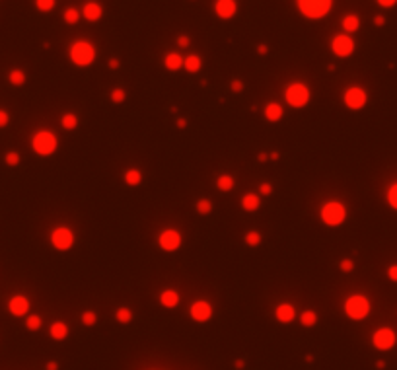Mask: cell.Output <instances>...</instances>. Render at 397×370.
Here are the masks:
<instances>
[{
  "label": "cell",
  "mask_w": 397,
  "mask_h": 370,
  "mask_svg": "<svg viewBox=\"0 0 397 370\" xmlns=\"http://www.w3.org/2000/svg\"><path fill=\"white\" fill-rule=\"evenodd\" d=\"M96 47H94V43H90L86 39H78L74 41L70 49H68V57L70 60L80 68H86L90 65H94V60H96Z\"/></svg>",
  "instance_id": "cell-1"
},
{
  "label": "cell",
  "mask_w": 397,
  "mask_h": 370,
  "mask_svg": "<svg viewBox=\"0 0 397 370\" xmlns=\"http://www.w3.org/2000/svg\"><path fill=\"white\" fill-rule=\"evenodd\" d=\"M31 148L37 156H53L58 148L57 135L49 129H41L31 136Z\"/></svg>",
  "instance_id": "cell-2"
},
{
  "label": "cell",
  "mask_w": 397,
  "mask_h": 370,
  "mask_svg": "<svg viewBox=\"0 0 397 370\" xmlns=\"http://www.w3.org/2000/svg\"><path fill=\"white\" fill-rule=\"evenodd\" d=\"M296 6L302 16L310 19H321L331 12L333 0H296Z\"/></svg>",
  "instance_id": "cell-3"
},
{
  "label": "cell",
  "mask_w": 397,
  "mask_h": 370,
  "mask_svg": "<svg viewBox=\"0 0 397 370\" xmlns=\"http://www.w3.org/2000/svg\"><path fill=\"white\" fill-rule=\"evenodd\" d=\"M284 99H286V104L290 107H294V109H302V107H306L310 104L311 92L304 82H292V84H288L286 90H284Z\"/></svg>",
  "instance_id": "cell-4"
},
{
  "label": "cell",
  "mask_w": 397,
  "mask_h": 370,
  "mask_svg": "<svg viewBox=\"0 0 397 370\" xmlns=\"http://www.w3.org/2000/svg\"><path fill=\"white\" fill-rule=\"evenodd\" d=\"M343 308H345L347 318H350V320H354V321H360L370 314L372 304H370V300L364 296V294H352V296H349V298L345 300V306H343Z\"/></svg>",
  "instance_id": "cell-5"
},
{
  "label": "cell",
  "mask_w": 397,
  "mask_h": 370,
  "mask_svg": "<svg viewBox=\"0 0 397 370\" xmlns=\"http://www.w3.org/2000/svg\"><path fill=\"white\" fill-rule=\"evenodd\" d=\"M320 218L323 224L327 226H341V224L347 220V207L341 203V201H327V203L321 207Z\"/></svg>",
  "instance_id": "cell-6"
},
{
  "label": "cell",
  "mask_w": 397,
  "mask_h": 370,
  "mask_svg": "<svg viewBox=\"0 0 397 370\" xmlns=\"http://www.w3.org/2000/svg\"><path fill=\"white\" fill-rule=\"evenodd\" d=\"M343 101H345V106L352 109V111H360L362 107L368 104V94H366V90L360 86H349L345 90V94H343Z\"/></svg>",
  "instance_id": "cell-7"
},
{
  "label": "cell",
  "mask_w": 397,
  "mask_h": 370,
  "mask_svg": "<svg viewBox=\"0 0 397 370\" xmlns=\"http://www.w3.org/2000/svg\"><path fill=\"white\" fill-rule=\"evenodd\" d=\"M74 232L68 228V226H57L53 232H51V243L53 248L58 252H68L72 245H74Z\"/></svg>",
  "instance_id": "cell-8"
},
{
  "label": "cell",
  "mask_w": 397,
  "mask_h": 370,
  "mask_svg": "<svg viewBox=\"0 0 397 370\" xmlns=\"http://www.w3.org/2000/svg\"><path fill=\"white\" fill-rule=\"evenodd\" d=\"M331 51L339 58H347L354 53V39L349 33H337L331 39Z\"/></svg>",
  "instance_id": "cell-9"
},
{
  "label": "cell",
  "mask_w": 397,
  "mask_h": 370,
  "mask_svg": "<svg viewBox=\"0 0 397 370\" xmlns=\"http://www.w3.org/2000/svg\"><path fill=\"white\" fill-rule=\"evenodd\" d=\"M395 343H397V335L391 327H380V330L374 331V335H372V345H374V349H378V351L393 349Z\"/></svg>",
  "instance_id": "cell-10"
},
{
  "label": "cell",
  "mask_w": 397,
  "mask_h": 370,
  "mask_svg": "<svg viewBox=\"0 0 397 370\" xmlns=\"http://www.w3.org/2000/svg\"><path fill=\"white\" fill-rule=\"evenodd\" d=\"M181 242H183V238H181V234L177 232L175 228H165L158 236V243H160V248L164 252H177Z\"/></svg>",
  "instance_id": "cell-11"
},
{
  "label": "cell",
  "mask_w": 397,
  "mask_h": 370,
  "mask_svg": "<svg viewBox=\"0 0 397 370\" xmlns=\"http://www.w3.org/2000/svg\"><path fill=\"white\" fill-rule=\"evenodd\" d=\"M189 316H191V320L197 321V323L208 321L213 318V306H211V302L195 300L193 304H191V308H189Z\"/></svg>",
  "instance_id": "cell-12"
},
{
  "label": "cell",
  "mask_w": 397,
  "mask_h": 370,
  "mask_svg": "<svg viewBox=\"0 0 397 370\" xmlns=\"http://www.w3.org/2000/svg\"><path fill=\"white\" fill-rule=\"evenodd\" d=\"M29 308H31V302H29L28 296L24 294H14L8 300V312L14 316V318H24L28 316Z\"/></svg>",
  "instance_id": "cell-13"
},
{
  "label": "cell",
  "mask_w": 397,
  "mask_h": 370,
  "mask_svg": "<svg viewBox=\"0 0 397 370\" xmlns=\"http://www.w3.org/2000/svg\"><path fill=\"white\" fill-rule=\"evenodd\" d=\"M214 12L220 19H232L238 14L236 0H214Z\"/></svg>",
  "instance_id": "cell-14"
},
{
  "label": "cell",
  "mask_w": 397,
  "mask_h": 370,
  "mask_svg": "<svg viewBox=\"0 0 397 370\" xmlns=\"http://www.w3.org/2000/svg\"><path fill=\"white\" fill-rule=\"evenodd\" d=\"M82 16L88 19V22H99L101 16H103V6L96 2V0H90L84 4V8H82Z\"/></svg>",
  "instance_id": "cell-15"
},
{
  "label": "cell",
  "mask_w": 397,
  "mask_h": 370,
  "mask_svg": "<svg viewBox=\"0 0 397 370\" xmlns=\"http://www.w3.org/2000/svg\"><path fill=\"white\" fill-rule=\"evenodd\" d=\"M275 318H277V321H281V323H290V321H294V318H296V310H294L292 304L282 302V304H279V306L275 308Z\"/></svg>",
  "instance_id": "cell-16"
},
{
  "label": "cell",
  "mask_w": 397,
  "mask_h": 370,
  "mask_svg": "<svg viewBox=\"0 0 397 370\" xmlns=\"http://www.w3.org/2000/svg\"><path fill=\"white\" fill-rule=\"evenodd\" d=\"M263 113H265V119L269 121V123H279L284 115V109H282L281 104H277V101H269L265 109H263Z\"/></svg>",
  "instance_id": "cell-17"
},
{
  "label": "cell",
  "mask_w": 397,
  "mask_h": 370,
  "mask_svg": "<svg viewBox=\"0 0 397 370\" xmlns=\"http://www.w3.org/2000/svg\"><path fill=\"white\" fill-rule=\"evenodd\" d=\"M160 304L168 308V310H172L175 308L177 304H179V292L174 291V289H165V291L160 292Z\"/></svg>",
  "instance_id": "cell-18"
},
{
  "label": "cell",
  "mask_w": 397,
  "mask_h": 370,
  "mask_svg": "<svg viewBox=\"0 0 397 370\" xmlns=\"http://www.w3.org/2000/svg\"><path fill=\"white\" fill-rule=\"evenodd\" d=\"M261 207V197L257 193H245L242 197V209L245 213H253Z\"/></svg>",
  "instance_id": "cell-19"
},
{
  "label": "cell",
  "mask_w": 397,
  "mask_h": 370,
  "mask_svg": "<svg viewBox=\"0 0 397 370\" xmlns=\"http://www.w3.org/2000/svg\"><path fill=\"white\" fill-rule=\"evenodd\" d=\"M341 26H343V31L345 33H354V31H359L360 29V18L357 14H347L343 22H341Z\"/></svg>",
  "instance_id": "cell-20"
},
{
  "label": "cell",
  "mask_w": 397,
  "mask_h": 370,
  "mask_svg": "<svg viewBox=\"0 0 397 370\" xmlns=\"http://www.w3.org/2000/svg\"><path fill=\"white\" fill-rule=\"evenodd\" d=\"M183 68L189 74H195V72H199L203 68V58L199 57V55H187L183 58Z\"/></svg>",
  "instance_id": "cell-21"
},
{
  "label": "cell",
  "mask_w": 397,
  "mask_h": 370,
  "mask_svg": "<svg viewBox=\"0 0 397 370\" xmlns=\"http://www.w3.org/2000/svg\"><path fill=\"white\" fill-rule=\"evenodd\" d=\"M164 67L168 68V70L175 72V70L183 68V57H181L179 53H168L164 57Z\"/></svg>",
  "instance_id": "cell-22"
},
{
  "label": "cell",
  "mask_w": 397,
  "mask_h": 370,
  "mask_svg": "<svg viewBox=\"0 0 397 370\" xmlns=\"http://www.w3.org/2000/svg\"><path fill=\"white\" fill-rule=\"evenodd\" d=\"M49 333H51V337L55 341H65L68 337V325L65 321H55V323L51 325Z\"/></svg>",
  "instance_id": "cell-23"
},
{
  "label": "cell",
  "mask_w": 397,
  "mask_h": 370,
  "mask_svg": "<svg viewBox=\"0 0 397 370\" xmlns=\"http://www.w3.org/2000/svg\"><path fill=\"white\" fill-rule=\"evenodd\" d=\"M123 179H125L127 185H131V187H138V185L142 183V172L138 170V168H129L123 175Z\"/></svg>",
  "instance_id": "cell-24"
},
{
  "label": "cell",
  "mask_w": 397,
  "mask_h": 370,
  "mask_svg": "<svg viewBox=\"0 0 397 370\" xmlns=\"http://www.w3.org/2000/svg\"><path fill=\"white\" fill-rule=\"evenodd\" d=\"M8 80L12 86H24L26 80H28V76H26V72H24L22 68H12L8 72Z\"/></svg>",
  "instance_id": "cell-25"
},
{
  "label": "cell",
  "mask_w": 397,
  "mask_h": 370,
  "mask_svg": "<svg viewBox=\"0 0 397 370\" xmlns=\"http://www.w3.org/2000/svg\"><path fill=\"white\" fill-rule=\"evenodd\" d=\"M216 187H218L222 193H226V191H232L234 189V177L232 175H228V174L218 175V179H216Z\"/></svg>",
  "instance_id": "cell-26"
},
{
  "label": "cell",
  "mask_w": 397,
  "mask_h": 370,
  "mask_svg": "<svg viewBox=\"0 0 397 370\" xmlns=\"http://www.w3.org/2000/svg\"><path fill=\"white\" fill-rule=\"evenodd\" d=\"M300 323L304 327H314L318 323V314L314 310H304L300 316Z\"/></svg>",
  "instance_id": "cell-27"
},
{
  "label": "cell",
  "mask_w": 397,
  "mask_h": 370,
  "mask_svg": "<svg viewBox=\"0 0 397 370\" xmlns=\"http://www.w3.org/2000/svg\"><path fill=\"white\" fill-rule=\"evenodd\" d=\"M26 327H28L29 331H37L43 327V320H41V316H37V314H29L28 318H26Z\"/></svg>",
  "instance_id": "cell-28"
},
{
  "label": "cell",
  "mask_w": 397,
  "mask_h": 370,
  "mask_svg": "<svg viewBox=\"0 0 397 370\" xmlns=\"http://www.w3.org/2000/svg\"><path fill=\"white\" fill-rule=\"evenodd\" d=\"M60 125H62V129H67V131H72V129L78 127V117L74 113H65V115L60 117Z\"/></svg>",
  "instance_id": "cell-29"
},
{
  "label": "cell",
  "mask_w": 397,
  "mask_h": 370,
  "mask_svg": "<svg viewBox=\"0 0 397 370\" xmlns=\"http://www.w3.org/2000/svg\"><path fill=\"white\" fill-rule=\"evenodd\" d=\"M57 6V0H35V8L39 12H43V14H49V12H53Z\"/></svg>",
  "instance_id": "cell-30"
},
{
  "label": "cell",
  "mask_w": 397,
  "mask_h": 370,
  "mask_svg": "<svg viewBox=\"0 0 397 370\" xmlns=\"http://www.w3.org/2000/svg\"><path fill=\"white\" fill-rule=\"evenodd\" d=\"M80 16H82V12H78L76 8H67L62 12V18H65V22L70 24V26H72V24H78Z\"/></svg>",
  "instance_id": "cell-31"
},
{
  "label": "cell",
  "mask_w": 397,
  "mask_h": 370,
  "mask_svg": "<svg viewBox=\"0 0 397 370\" xmlns=\"http://www.w3.org/2000/svg\"><path fill=\"white\" fill-rule=\"evenodd\" d=\"M386 199H388L389 207H391V209H395V211H397V181H395V183H391V185L388 187Z\"/></svg>",
  "instance_id": "cell-32"
},
{
  "label": "cell",
  "mask_w": 397,
  "mask_h": 370,
  "mask_svg": "<svg viewBox=\"0 0 397 370\" xmlns=\"http://www.w3.org/2000/svg\"><path fill=\"white\" fill-rule=\"evenodd\" d=\"M195 209H197V213L199 214H211L213 213V203H211L208 199H199Z\"/></svg>",
  "instance_id": "cell-33"
},
{
  "label": "cell",
  "mask_w": 397,
  "mask_h": 370,
  "mask_svg": "<svg viewBox=\"0 0 397 370\" xmlns=\"http://www.w3.org/2000/svg\"><path fill=\"white\" fill-rule=\"evenodd\" d=\"M115 318L117 321H121V323H131L133 321V312L129 310V308H119L115 312Z\"/></svg>",
  "instance_id": "cell-34"
},
{
  "label": "cell",
  "mask_w": 397,
  "mask_h": 370,
  "mask_svg": "<svg viewBox=\"0 0 397 370\" xmlns=\"http://www.w3.org/2000/svg\"><path fill=\"white\" fill-rule=\"evenodd\" d=\"M245 243H247L249 248H257V245L261 243V234L257 232V230L247 232V234H245Z\"/></svg>",
  "instance_id": "cell-35"
},
{
  "label": "cell",
  "mask_w": 397,
  "mask_h": 370,
  "mask_svg": "<svg viewBox=\"0 0 397 370\" xmlns=\"http://www.w3.org/2000/svg\"><path fill=\"white\" fill-rule=\"evenodd\" d=\"M96 321H97V316H96V312L94 310H86L84 314H82V323H84L86 327H94V325H96Z\"/></svg>",
  "instance_id": "cell-36"
},
{
  "label": "cell",
  "mask_w": 397,
  "mask_h": 370,
  "mask_svg": "<svg viewBox=\"0 0 397 370\" xmlns=\"http://www.w3.org/2000/svg\"><path fill=\"white\" fill-rule=\"evenodd\" d=\"M4 162L14 168V166L19 164V154L16 152V150H10V152H6V154H4Z\"/></svg>",
  "instance_id": "cell-37"
},
{
  "label": "cell",
  "mask_w": 397,
  "mask_h": 370,
  "mask_svg": "<svg viewBox=\"0 0 397 370\" xmlns=\"http://www.w3.org/2000/svg\"><path fill=\"white\" fill-rule=\"evenodd\" d=\"M125 97H127V94H125V90H123V88H115V90L111 92V101H113V104H121V101H125Z\"/></svg>",
  "instance_id": "cell-38"
},
{
  "label": "cell",
  "mask_w": 397,
  "mask_h": 370,
  "mask_svg": "<svg viewBox=\"0 0 397 370\" xmlns=\"http://www.w3.org/2000/svg\"><path fill=\"white\" fill-rule=\"evenodd\" d=\"M339 269L343 273H350L352 269H354V261H352V259H341V261H339Z\"/></svg>",
  "instance_id": "cell-39"
},
{
  "label": "cell",
  "mask_w": 397,
  "mask_h": 370,
  "mask_svg": "<svg viewBox=\"0 0 397 370\" xmlns=\"http://www.w3.org/2000/svg\"><path fill=\"white\" fill-rule=\"evenodd\" d=\"M8 123H10V113L6 109H0V129L8 127Z\"/></svg>",
  "instance_id": "cell-40"
},
{
  "label": "cell",
  "mask_w": 397,
  "mask_h": 370,
  "mask_svg": "<svg viewBox=\"0 0 397 370\" xmlns=\"http://www.w3.org/2000/svg\"><path fill=\"white\" fill-rule=\"evenodd\" d=\"M230 90H232L234 94H240L243 90V82L242 80H232V84H230Z\"/></svg>",
  "instance_id": "cell-41"
},
{
  "label": "cell",
  "mask_w": 397,
  "mask_h": 370,
  "mask_svg": "<svg viewBox=\"0 0 397 370\" xmlns=\"http://www.w3.org/2000/svg\"><path fill=\"white\" fill-rule=\"evenodd\" d=\"M388 277H389V281L397 282V263H395V265H389V267H388Z\"/></svg>",
  "instance_id": "cell-42"
},
{
  "label": "cell",
  "mask_w": 397,
  "mask_h": 370,
  "mask_svg": "<svg viewBox=\"0 0 397 370\" xmlns=\"http://www.w3.org/2000/svg\"><path fill=\"white\" fill-rule=\"evenodd\" d=\"M259 193H261V195H271L273 193V185L267 183V181H265V183H261V185H259Z\"/></svg>",
  "instance_id": "cell-43"
},
{
  "label": "cell",
  "mask_w": 397,
  "mask_h": 370,
  "mask_svg": "<svg viewBox=\"0 0 397 370\" xmlns=\"http://www.w3.org/2000/svg\"><path fill=\"white\" fill-rule=\"evenodd\" d=\"M177 45H179V47H189V45H191V39H189V37H187V35H179V37H177Z\"/></svg>",
  "instance_id": "cell-44"
},
{
  "label": "cell",
  "mask_w": 397,
  "mask_h": 370,
  "mask_svg": "<svg viewBox=\"0 0 397 370\" xmlns=\"http://www.w3.org/2000/svg\"><path fill=\"white\" fill-rule=\"evenodd\" d=\"M382 8H393L397 4V0H376Z\"/></svg>",
  "instance_id": "cell-45"
},
{
  "label": "cell",
  "mask_w": 397,
  "mask_h": 370,
  "mask_svg": "<svg viewBox=\"0 0 397 370\" xmlns=\"http://www.w3.org/2000/svg\"><path fill=\"white\" fill-rule=\"evenodd\" d=\"M45 368H47V370H58V362H57V360H49Z\"/></svg>",
  "instance_id": "cell-46"
},
{
  "label": "cell",
  "mask_w": 397,
  "mask_h": 370,
  "mask_svg": "<svg viewBox=\"0 0 397 370\" xmlns=\"http://www.w3.org/2000/svg\"><path fill=\"white\" fill-rule=\"evenodd\" d=\"M374 24H376V26H384V24H386V18H384V16H376V18H374Z\"/></svg>",
  "instance_id": "cell-47"
},
{
  "label": "cell",
  "mask_w": 397,
  "mask_h": 370,
  "mask_svg": "<svg viewBox=\"0 0 397 370\" xmlns=\"http://www.w3.org/2000/svg\"><path fill=\"white\" fill-rule=\"evenodd\" d=\"M109 68H111V70H117V68H119V60H117V58H111V60H109Z\"/></svg>",
  "instance_id": "cell-48"
},
{
  "label": "cell",
  "mask_w": 397,
  "mask_h": 370,
  "mask_svg": "<svg viewBox=\"0 0 397 370\" xmlns=\"http://www.w3.org/2000/svg\"><path fill=\"white\" fill-rule=\"evenodd\" d=\"M234 366H236V368H243V366H245V360H243V359H238L236 362H234Z\"/></svg>",
  "instance_id": "cell-49"
},
{
  "label": "cell",
  "mask_w": 397,
  "mask_h": 370,
  "mask_svg": "<svg viewBox=\"0 0 397 370\" xmlns=\"http://www.w3.org/2000/svg\"><path fill=\"white\" fill-rule=\"evenodd\" d=\"M177 127H179V129H185V127H187V121H185V119H177Z\"/></svg>",
  "instance_id": "cell-50"
},
{
  "label": "cell",
  "mask_w": 397,
  "mask_h": 370,
  "mask_svg": "<svg viewBox=\"0 0 397 370\" xmlns=\"http://www.w3.org/2000/svg\"><path fill=\"white\" fill-rule=\"evenodd\" d=\"M376 368H386V362H384V360H378V362H376Z\"/></svg>",
  "instance_id": "cell-51"
},
{
  "label": "cell",
  "mask_w": 397,
  "mask_h": 370,
  "mask_svg": "<svg viewBox=\"0 0 397 370\" xmlns=\"http://www.w3.org/2000/svg\"><path fill=\"white\" fill-rule=\"evenodd\" d=\"M257 53H261V55H265V53H267V47H265V45H259V49H257Z\"/></svg>",
  "instance_id": "cell-52"
},
{
  "label": "cell",
  "mask_w": 397,
  "mask_h": 370,
  "mask_svg": "<svg viewBox=\"0 0 397 370\" xmlns=\"http://www.w3.org/2000/svg\"><path fill=\"white\" fill-rule=\"evenodd\" d=\"M279 158H281V154H279V152H273V154H271V160H279Z\"/></svg>",
  "instance_id": "cell-53"
}]
</instances>
